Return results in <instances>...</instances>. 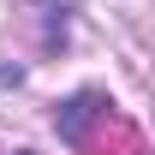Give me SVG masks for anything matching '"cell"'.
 I'll list each match as a JSON object with an SVG mask.
<instances>
[{
    "label": "cell",
    "mask_w": 155,
    "mask_h": 155,
    "mask_svg": "<svg viewBox=\"0 0 155 155\" xmlns=\"http://www.w3.org/2000/svg\"><path fill=\"white\" fill-rule=\"evenodd\" d=\"M54 125H60V137H66L72 149H84V155H143V131H137L107 96H96V90H78L72 101H60Z\"/></svg>",
    "instance_id": "1"
},
{
    "label": "cell",
    "mask_w": 155,
    "mask_h": 155,
    "mask_svg": "<svg viewBox=\"0 0 155 155\" xmlns=\"http://www.w3.org/2000/svg\"><path fill=\"white\" fill-rule=\"evenodd\" d=\"M18 155H30V149H18Z\"/></svg>",
    "instance_id": "2"
}]
</instances>
